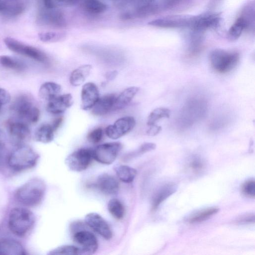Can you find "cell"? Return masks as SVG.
Masks as SVG:
<instances>
[{"label":"cell","instance_id":"ac0fdd59","mask_svg":"<svg viewBox=\"0 0 255 255\" xmlns=\"http://www.w3.org/2000/svg\"><path fill=\"white\" fill-rule=\"evenodd\" d=\"M116 96L108 94L99 98L92 108L93 113L97 116H103L113 110Z\"/></svg>","mask_w":255,"mask_h":255},{"label":"cell","instance_id":"f546056e","mask_svg":"<svg viewBox=\"0 0 255 255\" xmlns=\"http://www.w3.org/2000/svg\"><path fill=\"white\" fill-rule=\"evenodd\" d=\"M247 25L243 17H239L230 28L228 34V38L232 40L238 39Z\"/></svg>","mask_w":255,"mask_h":255},{"label":"cell","instance_id":"cb8c5ba5","mask_svg":"<svg viewBox=\"0 0 255 255\" xmlns=\"http://www.w3.org/2000/svg\"><path fill=\"white\" fill-rule=\"evenodd\" d=\"M92 66L89 64L81 65L73 70L70 76V83L73 86L81 85L90 75Z\"/></svg>","mask_w":255,"mask_h":255},{"label":"cell","instance_id":"4316f807","mask_svg":"<svg viewBox=\"0 0 255 255\" xmlns=\"http://www.w3.org/2000/svg\"><path fill=\"white\" fill-rule=\"evenodd\" d=\"M82 6L88 13L98 14L104 12L107 8V5L100 0H83Z\"/></svg>","mask_w":255,"mask_h":255},{"label":"cell","instance_id":"1f68e13d","mask_svg":"<svg viewBox=\"0 0 255 255\" xmlns=\"http://www.w3.org/2000/svg\"><path fill=\"white\" fill-rule=\"evenodd\" d=\"M170 115V111L166 108H157L153 110L149 115L147 120L148 126L155 124L159 120L162 118H168Z\"/></svg>","mask_w":255,"mask_h":255},{"label":"cell","instance_id":"7a4b0ae2","mask_svg":"<svg viewBox=\"0 0 255 255\" xmlns=\"http://www.w3.org/2000/svg\"><path fill=\"white\" fill-rule=\"evenodd\" d=\"M45 191V185L40 179H31L19 187L15 192V199L27 206L38 205L42 200Z\"/></svg>","mask_w":255,"mask_h":255},{"label":"cell","instance_id":"277c9868","mask_svg":"<svg viewBox=\"0 0 255 255\" xmlns=\"http://www.w3.org/2000/svg\"><path fill=\"white\" fill-rule=\"evenodd\" d=\"M35 223V216L29 210L24 208H14L9 214L8 227L10 231L18 237L25 236Z\"/></svg>","mask_w":255,"mask_h":255},{"label":"cell","instance_id":"44dd1931","mask_svg":"<svg viewBox=\"0 0 255 255\" xmlns=\"http://www.w3.org/2000/svg\"><path fill=\"white\" fill-rule=\"evenodd\" d=\"M25 251L23 246L12 239L0 240V255H24Z\"/></svg>","mask_w":255,"mask_h":255},{"label":"cell","instance_id":"6da1fadb","mask_svg":"<svg viewBox=\"0 0 255 255\" xmlns=\"http://www.w3.org/2000/svg\"><path fill=\"white\" fill-rule=\"evenodd\" d=\"M10 110L13 120L27 125L36 123L40 117V111L33 99L26 94H21L12 102Z\"/></svg>","mask_w":255,"mask_h":255},{"label":"cell","instance_id":"ba28073f","mask_svg":"<svg viewBox=\"0 0 255 255\" xmlns=\"http://www.w3.org/2000/svg\"><path fill=\"white\" fill-rule=\"evenodd\" d=\"M122 148L119 142H109L97 146L93 150V158L104 164H111L116 159Z\"/></svg>","mask_w":255,"mask_h":255},{"label":"cell","instance_id":"8fae6325","mask_svg":"<svg viewBox=\"0 0 255 255\" xmlns=\"http://www.w3.org/2000/svg\"><path fill=\"white\" fill-rule=\"evenodd\" d=\"M74 241L79 246L81 255L93 254L98 248V243L95 236L91 232L77 231L73 235Z\"/></svg>","mask_w":255,"mask_h":255},{"label":"cell","instance_id":"2e32d148","mask_svg":"<svg viewBox=\"0 0 255 255\" xmlns=\"http://www.w3.org/2000/svg\"><path fill=\"white\" fill-rule=\"evenodd\" d=\"M96 186L102 192L107 195L116 194L119 188V184L116 179L107 173L98 176Z\"/></svg>","mask_w":255,"mask_h":255},{"label":"cell","instance_id":"4dcf8cb0","mask_svg":"<svg viewBox=\"0 0 255 255\" xmlns=\"http://www.w3.org/2000/svg\"><path fill=\"white\" fill-rule=\"evenodd\" d=\"M108 209L110 214L116 219L121 220L124 216V207L122 202L117 199H112L109 201Z\"/></svg>","mask_w":255,"mask_h":255},{"label":"cell","instance_id":"52a82bcc","mask_svg":"<svg viewBox=\"0 0 255 255\" xmlns=\"http://www.w3.org/2000/svg\"><path fill=\"white\" fill-rule=\"evenodd\" d=\"M93 159V150L83 148L69 154L66 158L65 162L71 170L81 172L88 168Z\"/></svg>","mask_w":255,"mask_h":255},{"label":"cell","instance_id":"9a60e30c","mask_svg":"<svg viewBox=\"0 0 255 255\" xmlns=\"http://www.w3.org/2000/svg\"><path fill=\"white\" fill-rule=\"evenodd\" d=\"M73 103V98L70 94L60 95L47 102L46 110L52 114H60L70 108Z\"/></svg>","mask_w":255,"mask_h":255},{"label":"cell","instance_id":"83f0119b","mask_svg":"<svg viewBox=\"0 0 255 255\" xmlns=\"http://www.w3.org/2000/svg\"><path fill=\"white\" fill-rule=\"evenodd\" d=\"M0 64L5 68L17 71L23 70L26 66L20 60L7 55L0 56Z\"/></svg>","mask_w":255,"mask_h":255},{"label":"cell","instance_id":"30bf717a","mask_svg":"<svg viewBox=\"0 0 255 255\" xmlns=\"http://www.w3.org/2000/svg\"><path fill=\"white\" fill-rule=\"evenodd\" d=\"M135 125V120L132 117H125L117 120L113 125L108 126L105 132L110 138L116 139L130 131Z\"/></svg>","mask_w":255,"mask_h":255},{"label":"cell","instance_id":"7c38bea8","mask_svg":"<svg viewBox=\"0 0 255 255\" xmlns=\"http://www.w3.org/2000/svg\"><path fill=\"white\" fill-rule=\"evenodd\" d=\"M85 223L106 240H110L112 232L107 222L99 214L90 213L85 217Z\"/></svg>","mask_w":255,"mask_h":255},{"label":"cell","instance_id":"e0dca14e","mask_svg":"<svg viewBox=\"0 0 255 255\" xmlns=\"http://www.w3.org/2000/svg\"><path fill=\"white\" fill-rule=\"evenodd\" d=\"M42 13V20L45 24L54 28H63L66 26V21L62 11L55 8L48 9Z\"/></svg>","mask_w":255,"mask_h":255},{"label":"cell","instance_id":"484cf974","mask_svg":"<svg viewBox=\"0 0 255 255\" xmlns=\"http://www.w3.org/2000/svg\"><path fill=\"white\" fill-rule=\"evenodd\" d=\"M115 170L118 177L125 183L132 182L137 174L136 169L125 165L115 167Z\"/></svg>","mask_w":255,"mask_h":255},{"label":"cell","instance_id":"ffe728a7","mask_svg":"<svg viewBox=\"0 0 255 255\" xmlns=\"http://www.w3.org/2000/svg\"><path fill=\"white\" fill-rule=\"evenodd\" d=\"M177 189V185L171 182L165 184L160 187L153 198L152 210H156L164 200L175 193Z\"/></svg>","mask_w":255,"mask_h":255},{"label":"cell","instance_id":"b9f144b4","mask_svg":"<svg viewBox=\"0 0 255 255\" xmlns=\"http://www.w3.org/2000/svg\"><path fill=\"white\" fill-rule=\"evenodd\" d=\"M255 215L254 214H249L245 215L238 220V222L241 224H247L250 223H254Z\"/></svg>","mask_w":255,"mask_h":255},{"label":"cell","instance_id":"e575fe53","mask_svg":"<svg viewBox=\"0 0 255 255\" xmlns=\"http://www.w3.org/2000/svg\"><path fill=\"white\" fill-rule=\"evenodd\" d=\"M40 40L44 42H57L64 39L66 34L62 32H46L38 34Z\"/></svg>","mask_w":255,"mask_h":255},{"label":"cell","instance_id":"d4e9b609","mask_svg":"<svg viewBox=\"0 0 255 255\" xmlns=\"http://www.w3.org/2000/svg\"><path fill=\"white\" fill-rule=\"evenodd\" d=\"M55 130L50 124H43L35 130L34 138L37 141L47 143L51 142L54 136Z\"/></svg>","mask_w":255,"mask_h":255},{"label":"cell","instance_id":"5b68a950","mask_svg":"<svg viewBox=\"0 0 255 255\" xmlns=\"http://www.w3.org/2000/svg\"><path fill=\"white\" fill-rule=\"evenodd\" d=\"M209 61L213 69L219 73H226L238 64L240 54L235 51L215 49L209 54Z\"/></svg>","mask_w":255,"mask_h":255},{"label":"cell","instance_id":"d590c367","mask_svg":"<svg viewBox=\"0 0 255 255\" xmlns=\"http://www.w3.org/2000/svg\"><path fill=\"white\" fill-rule=\"evenodd\" d=\"M205 166V163L204 160L199 156L192 157L188 163L189 168L195 173H199L202 172Z\"/></svg>","mask_w":255,"mask_h":255},{"label":"cell","instance_id":"8992f818","mask_svg":"<svg viewBox=\"0 0 255 255\" xmlns=\"http://www.w3.org/2000/svg\"><path fill=\"white\" fill-rule=\"evenodd\" d=\"M3 41L7 47L15 53L39 62L45 63L48 60L46 54L36 47L25 44L11 37H6Z\"/></svg>","mask_w":255,"mask_h":255},{"label":"cell","instance_id":"3957f363","mask_svg":"<svg viewBox=\"0 0 255 255\" xmlns=\"http://www.w3.org/2000/svg\"><path fill=\"white\" fill-rule=\"evenodd\" d=\"M39 158L38 153L25 144L17 145L8 154L7 161L12 169L22 171L33 167Z\"/></svg>","mask_w":255,"mask_h":255},{"label":"cell","instance_id":"74e56055","mask_svg":"<svg viewBox=\"0 0 255 255\" xmlns=\"http://www.w3.org/2000/svg\"><path fill=\"white\" fill-rule=\"evenodd\" d=\"M103 130L102 128H98L91 131L87 135L88 140L92 143L100 142L103 138Z\"/></svg>","mask_w":255,"mask_h":255},{"label":"cell","instance_id":"60d3db41","mask_svg":"<svg viewBox=\"0 0 255 255\" xmlns=\"http://www.w3.org/2000/svg\"><path fill=\"white\" fill-rule=\"evenodd\" d=\"M149 128L146 131V134L149 136H154L158 134L162 129L160 126L155 125L149 126Z\"/></svg>","mask_w":255,"mask_h":255},{"label":"cell","instance_id":"d6a6232c","mask_svg":"<svg viewBox=\"0 0 255 255\" xmlns=\"http://www.w3.org/2000/svg\"><path fill=\"white\" fill-rule=\"evenodd\" d=\"M50 255H81L78 247L71 245H64L58 247L49 252Z\"/></svg>","mask_w":255,"mask_h":255},{"label":"cell","instance_id":"7402d4cb","mask_svg":"<svg viewBox=\"0 0 255 255\" xmlns=\"http://www.w3.org/2000/svg\"><path fill=\"white\" fill-rule=\"evenodd\" d=\"M139 90V88L135 86L125 89L116 97L113 110L122 109L128 106Z\"/></svg>","mask_w":255,"mask_h":255},{"label":"cell","instance_id":"bcb514c9","mask_svg":"<svg viewBox=\"0 0 255 255\" xmlns=\"http://www.w3.org/2000/svg\"><path fill=\"white\" fill-rule=\"evenodd\" d=\"M63 118L61 117H58L53 121L52 124H51V126L55 131H56L61 126Z\"/></svg>","mask_w":255,"mask_h":255},{"label":"cell","instance_id":"5bb4252c","mask_svg":"<svg viewBox=\"0 0 255 255\" xmlns=\"http://www.w3.org/2000/svg\"><path fill=\"white\" fill-rule=\"evenodd\" d=\"M99 93L97 86L93 83L85 84L81 91V108L84 110L92 109L99 98Z\"/></svg>","mask_w":255,"mask_h":255},{"label":"cell","instance_id":"f35d334b","mask_svg":"<svg viewBox=\"0 0 255 255\" xmlns=\"http://www.w3.org/2000/svg\"><path fill=\"white\" fill-rule=\"evenodd\" d=\"M157 7L153 5H146L138 8L136 11L137 16H146L152 14L156 10Z\"/></svg>","mask_w":255,"mask_h":255},{"label":"cell","instance_id":"4fadbf2b","mask_svg":"<svg viewBox=\"0 0 255 255\" xmlns=\"http://www.w3.org/2000/svg\"><path fill=\"white\" fill-rule=\"evenodd\" d=\"M220 22V17L218 14H204L193 17L190 27L196 31L200 32L217 27Z\"/></svg>","mask_w":255,"mask_h":255},{"label":"cell","instance_id":"7bdbcfd3","mask_svg":"<svg viewBox=\"0 0 255 255\" xmlns=\"http://www.w3.org/2000/svg\"><path fill=\"white\" fill-rule=\"evenodd\" d=\"M44 4L46 8H56L60 6L58 0H43Z\"/></svg>","mask_w":255,"mask_h":255},{"label":"cell","instance_id":"7dc6e473","mask_svg":"<svg viewBox=\"0 0 255 255\" xmlns=\"http://www.w3.org/2000/svg\"><path fill=\"white\" fill-rule=\"evenodd\" d=\"M5 140V135L4 132L0 129V149L4 147Z\"/></svg>","mask_w":255,"mask_h":255},{"label":"cell","instance_id":"8d00e7d4","mask_svg":"<svg viewBox=\"0 0 255 255\" xmlns=\"http://www.w3.org/2000/svg\"><path fill=\"white\" fill-rule=\"evenodd\" d=\"M243 193L250 198L255 197V181L254 179H249L245 182L242 187Z\"/></svg>","mask_w":255,"mask_h":255},{"label":"cell","instance_id":"f6af8a7d","mask_svg":"<svg viewBox=\"0 0 255 255\" xmlns=\"http://www.w3.org/2000/svg\"><path fill=\"white\" fill-rule=\"evenodd\" d=\"M118 72L117 71H112L107 72L105 74V77L107 81L114 80L117 76Z\"/></svg>","mask_w":255,"mask_h":255},{"label":"cell","instance_id":"f1b7e54d","mask_svg":"<svg viewBox=\"0 0 255 255\" xmlns=\"http://www.w3.org/2000/svg\"><path fill=\"white\" fill-rule=\"evenodd\" d=\"M219 211V209L217 207H211L202 210L192 215L189 218L188 221L192 224L201 223L210 218Z\"/></svg>","mask_w":255,"mask_h":255},{"label":"cell","instance_id":"836d02e7","mask_svg":"<svg viewBox=\"0 0 255 255\" xmlns=\"http://www.w3.org/2000/svg\"><path fill=\"white\" fill-rule=\"evenodd\" d=\"M156 148V144L151 142H146L141 144L137 149L127 154L124 157V160H127L132 159L138 155L147 152L154 150Z\"/></svg>","mask_w":255,"mask_h":255},{"label":"cell","instance_id":"ab89813d","mask_svg":"<svg viewBox=\"0 0 255 255\" xmlns=\"http://www.w3.org/2000/svg\"><path fill=\"white\" fill-rule=\"evenodd\" d=\"M9 93L5 89L0 88V110L2 107L10 101Z\"/></svg>","mask_w":255,"mask_h":255},{"label":"cell","instance_id":"ee69618b","mask_svg":"<svg viewBox=\"0 0 255 255\" xmlns=\"http://www.w3.org/2000/svg\"><path fill=\"white\" fill-rule=\"evenodd\" d=\"M60 5L71 6L76 4L79 0H58Z\"/></svg>","mask_w":255,"mask_h":255},{"label":"cell","instance_id":"603a6c76","mask_svg":"<svg viewBox=\"0 0 255 255\" xmlns=\"http://www.w3.org/2000/svg\"><path fill=\"white\" fill-rule=\"evenodd\" d=\"M61 87L60 85L52 82L43 83L40 87L39 95L40 97L47 102L60 95Z\"/></svg>","mask_w":255,"mask_h":255},{"label":"cell","instance_id":"9c48e42d","mask_svg":"<svg viewBox=\"0 0 255 255\" xmlns=\"http://www.w3.org/2000/svg\"><path fill=\"white\" fill-rule=\"evenodd\" d=\"M8 131L11 142L15 146L25 144L31 136L28 125L12 119L7 122Z\"/></svg>","mask_w":255,"mask_h":255},{"label":"cell","instance_id":"d6986e66","mask_svg":"<svg viewBox=\"0 0 255 255\" xmlns=\"http://www.w3.org/2000/svg\"><path fill=\"white\" fill-rule=\"evenodd\" d=\"M191 17L182 18H160L152 20L148 24L157 27L173 28L183 26L190 27Z\"/></svg>","mask_w":255,"mask_h":255}]
</instances>
